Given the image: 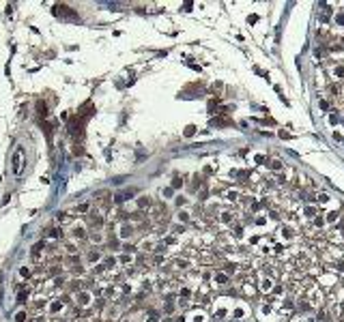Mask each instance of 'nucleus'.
Wrapping results in <instances>:
<instances>
[{"mask_svg":"<svg viewBox=\"0 0 344 322\" xmlns=\"http://www.w3.org/2000/svg\"><path fill=\"white\" fill-rule=\"evenodd\" d=\"M243 316H245V309H243V307H237V309L232 311V318H243Z\"/></svg>","mask_w":344,"mask_h":322,"instance_id":"18","label":"nucleus"},{"mask_svg":"<svg viewBox=\"0 0 344 322\" xmlns=\"http://www.w3.org/2000/svg\"><path fill=\"white\" fill-rule=\"evenodd\" d=\"M241 292L248 296V299H254V296L258 294V288H256L252 281H248V284H241Z\"/></svg>","mask_w":344,"mask_h":322,"instance_id":"2","label":"nucleus"},{"mask_svg":"<svg viewBox=\"0 0 344 322\" xmlns=\"http://www.w3.org/2000/svg\"><path fill=\"white\" fill-rule=\"evenodd\" d=\"M185 204H187V200H185L183 195H179V198H177V206H179V208H183Z\"/></svg>","mask_w":344,"mask_h":322,"instance_id":"23","label":"nucleus"},{"mask_svg":"<svg viewBox=\"0 0 344 322\" xmlns=\"http://www.w3.org/2000/svg\"><path fill=\"white\" fill-rule=\"evenodd\" d=\"M232 236H234V238H241V236H243V226H241V224H239V226H234Z\"/></svg>","mask_w":344,"mask_h":322,"instance_id":"17","label":"nucleus"},{"mask_svg":"<svg viewBox=\"0 0 344 322\" xmlns=\"http://www.w3.org/2000/svg\"><path fill=\"white\" fill-rule=\"evenodd\" d=\"M323 224H325V219H323V217H314V226H318V228H321Z\"/></svg>","mask_w":344,"mask_h":322,"instance_id":"25","label":"nucleus"},{"mask_svg":"<svg viewBox=\"0 0 344 322\" xmlns=\"http://www.w3.org/2000/svg\"><path fill=\"white\" fill-rule=\"evenodd\" d=\"M273 296H278V294H284V286H273Z\"/></svg>","mask_w":344,"mask_h":322,"instance_id":"21","label":"nucleus"},{"mask_svg":"<svg viewBox=\"0 0 344 322\" xmlns=\"http://www.w3.org/2000/svg\"><path fill=\"white\" fill-rule=\"evenodd\" d=\"M181 185H183V181H181L179 176H174V181H172V187H174V189H179Z\"/></svg>","mask_w":344,"mask_h":322,"instance_id":"24","label":"nucleus"},{"mask_svg":"<svg viewBox=\"0 0 344 322\" xmlns=\"http://www.w3.org/2000/svg\"><path fill=\"white\" fill-rule=\"evenodd\" d=\"M329 200H331V198H329L327 193H321V195H318V204H327Z\"/></svg>","mask_w":344,"mask_h":322,"instance_id":"19","label":"nucleus"},{"mask_svg":"<svg viewBox=\"0 0 344 322\" xmlns=\"http://www.w3.org/2000/svg\"><path fill=\"white\" fill-rule=\"evenodd\" d=\"M213 281H215L217 286H226V284L230 286L232 277H230V275H226V273H215V275H213Z\"/></svg>","mask_w":344,"mask_h":322,"instance_id":"3","label":"nucleus"},{"mask_svg":"<svg viewBox=\"0 0 344 322\" xmlns=\"http://www.w3.org/2000/svg\"><path fill=\"white\" fill-rule=\"evenodd\" d=\"M222 198H224V200H230V202H237L241 198V193L237 189H226V191H222Z\"/></svg>","mask_w":344,"mask_h":322,"instance_id":"7","label":"nucleus"},{"mask_svg":"<svg viewBox=\"0 0 344 322\" xmlns=\"http://www.w3.org/2000/svg\"><path fill=\"white\" fill-rule=\"evenodd\" d=\"M213 172H215V165H211V163H207V165H204V174L209 176V174H213Z\"/></svg>","mask_w":344,"mask_h":322,"instance_id":"22","label":"nucleus"},{"mask_svg":"<svg viewBox=\"0 0 344 322\" xmlns=\"http://www.w3.org/2000/svg\"><path fill=\"white\" fill-rule=\"evenodd\" d=\"M179 296L181 299H189V296H194V292H191V288H179Z\"/></svg>","mask_w":344,"mask_h":322,"instance_id":"16","label":"nucleus"},{"mask_svg":"<svg viewBox=\"0 0 344 322\" xmlns=\"http://www.w3.org/2000/svg\"><path fill=\"white\" fill-rule=\"evenodd\" d=\"M269 168H271L273 172H278V170L282 172L284 170V163H282V159H269Z\"/></svg>","mask_w":344,"mask_h":322,"instance_id":"14","label":"nucleus"},{"mask_svg":"<svg viewBox=\"0 0 344 322\" xmlns=\"http://www.w3.org/2000/svg\"><path fill=\"white\" fill-rule=\"evenodd\" d=\"M303 215L310 217V219H314V217H318V208H316L314 204H305V206H303Z\"/></svg>","mask_w":344,"mask_h":322,"instance_id":"10","label":"nucleus"},{"mask_svg":"<svg viewBox=\"0 0 344 322\" xmlns=\"http://www.w3.org/2000/svg\"><path fill=\"white\" fill-rule=\"evenodd\" d=\"M336 75H338V78H344V67H338V69H336Z\"/></svg>","mask_w":344,"mask_h":322,"instance_id":"27","label":"nucleus"},{"mask_svg":"<svg viewBox=\"0 0 344 322\" xmlns=\"http://www.w3.org/2000/svg\"><path fill=\"white\" fill-rule=\"evenodd\" d=\"M280 232H282V238H284V241H292L295 236H297L295 228H290V226H282V228H280Z\"/></svg>","mask_w":344,"mask_h":322,"instance_id":"6","label":"nucleus"},{"mask_svg":"<svg viewBox=\"0 0 344 322\" xmlns=\"http://www.w3.org/2000/svg\"><path fill=\"white\" fill-rule=\"evenodd\" d=\"M200 187H202V176L196 174V176H194V183H191V191H198Z\"/></svg>","mask_w":344,"mask_h":322,"instance_id":"15","label":"nucleus"},{"mask_svg":"<svg viewBox=\"0 0 344 322\" xmlns=\"http://www.w3.org/2000/svg\"><path fill=\"white\" fill-rule=\"evenodd\" d=\"M211 125H215V127H228V125H230V118L215 116V118H211Z\"/></svg>","mask_w":344,"mask_h":322,"instance_id":"11","label":"nucleus"},{"mask_svg":"<svg viewBox=\"0 0 344 322\" xmlns=\"http://www.w3.org/2000/svg\"><path fill=\"white\" fill-rule=\"evenodd\" d=\"M321 108H323V110H329V103H327V101H323V99H321Z\"/></svg>","mask_w":344,"mask_h":322,"instance_id":"28","label":"nucleus"},{"mask_svg":"<svg viewBox=\"0 0 344 322\" xmlns=\"http://www.w3.org/2000/svg\"><path fill=\"white\" fill-rule=\"evenodd\" d=\"M191 135H196V127H194V125H189V127L185 129V138H191Z\"/></svg>","mask_w":344,"mask_h":322,"instance_id":"20","label":"nucleus"},{"mask_svg":"<svg viewBox=\"0 0 344 322\" xmlns=\"http://www.w3.org/2000/svg\"><path fill=\"white\" fill-rule=\"evenodd\" d=\"M189 318H191L189 322H204V320H207V311H204L202 307H198L196 311H191V314H189Z\"/></svg>","mask_w":344,"mask_h":322,"instance_id":"5","label":"nucleus"},{"mask_svg":"<svg viewBox=\"0 0 344 322\" xmlns=\"http://www.w3.org/2000/svg\"><path fill=\"white\" fill-rule=\"evenodd\" d=\"M254 161H256V163L260 165V163H265V161H267V157H262V155H256V157H254Z\"/></svg>","mask_w":344,"mask_h":322,"instance_id":"26","label":"nucleus"},{"mask_svg":"<svg viewBox=\"0 0 344 322\" xmlns=\"http://www.w3.org/2000/svg\"><path fill=\"white\" fill-rule=\"evenodd\" d=\"M271 284H273V281L269 279V277H262V279L256 284V288H258L260 292H265V294H267V292H271V290H273V286H271Z\"/></svg>","mask_w":344,"mask_h":322,"instance_id":"4","label":"nucleus"},{"mask_svg":"<svg viewBox=\"0 0 344 322\" xmlns=\"http://www.w3.org/2000/svg\"><path fill=\"white\" fill-rule=\"evenodd\" d=\"M336 19H338V24H342V26H344V15H338Z\"/></svg>","mask_w":344,"mask_h":322,"instance_id":"29","label":"nucleus"},{"mask_svg":"<svg viewBox=\"0 0 344 322\" xmlns=\"http://www.w3.org/2000/svg\"><path fill=\"white\" fill-rule=\"evenodd\" d=\"M170 232L174 234V236H181V234H185V232H187V226L177 224V221H174V224H170Z\"/></svg>","mask_w":344,"mask_h":322,"instance_id":"9","label":"nucleus"},{"mask_svg":"<svg viewBox=\"0 0 344 322\" xmlns=\"http://www.w3.org/2000/svg\"><path fill=\"white\" fill-rule=\"evenodd\" d=\"M219 221H222L224 226H230V224H234V221H237V215H234V211H222V213H219Z\"/></svg>","mask_w":344,"mask_h":322,"instance_id":"1","label":"nucleus"},{"mask_svg":"<svg viewBox=\"0 0 344 322\" xmlns=\"http://www.w3.org/2000/svg\"><path fill=\"white\" fill-rule=\"evenodd\" d=\"M318 284H323L325 288H329V286H336V277H333V275H323L321 279H318Z\"/></svg>","mask_w":344,"mask_h":322,"instance_id":"12","label":"nucleus"},{"mask_svg":"<svg viewBox=\"0 0 344 322\" xmlns=\"http://www.w3.org/2000/svg\"><path fill=\"white\" fill-rule=\"evenodd\" d=\"M177 219H179V224H183V226H189V224H191V215H189L185 208L177 213Z\"/></svg>","mask_w":344,"mask_h":322,"instance_id":"8","label":"nucleus"},{"mask_svg":"<svg viewBox=\"0 0 344 322\" xmlns=\"http://www.w3.org/2000/svg\"><path fill=\"white\" fill-rule=\"evenodd\" d=\"M338 219H340V213L338 211H331V213H327V217H325V224H338Z\"/></svg>","mask_w":344,"mask_h":322,"instance_id":"13","label":"nucleus"}]
</instances>
